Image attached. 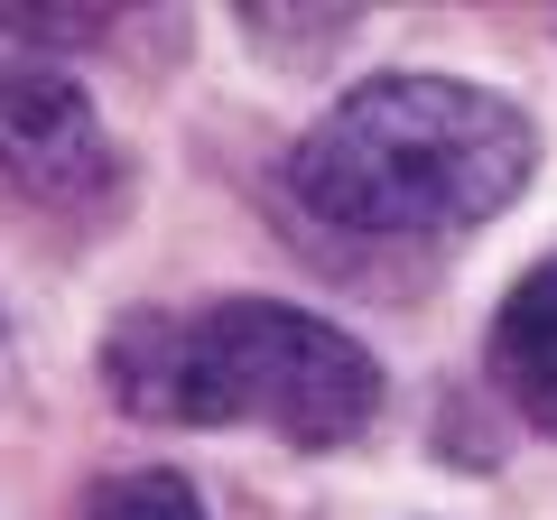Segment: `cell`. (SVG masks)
I'll list each match as a JSON object with an SVG mask.
<instances>
[{
    "label": "cell",
    "instance_id": "obj_2",
    "mask_svg": "<svg viewBox=\"0 0 557 520\" xmlns=\"http://www.w3.org/2000/svg\"><path fill=\"white\" fill-rule=\"evenodd\" d=\"M539 131L465 75H372L298 140L288 186L354 242H456L530 186Z\"/></svg>",
    "mask_w": 557,
    "mask_h": 520
},
{
    "label": "cell",
    "instance_id": "obj_4",
    "mask_svg": "<svg viewBox=\"0 0 557 520\" xmlns=\"http://www.w3.org/2000/svg\"><path fill=\"white\" fill-rule=\"evenodd\" d=\"M493 381H502V400H511L539 437H557V251L539 260V270H520V288L502 298V317H493Z\"/></svg>",
    "mask_w": 557,
    "mask_h": 520
},
{
    "label": "cell",
    "instance_id": "obj_5",
    "mask_svg": "<svg viewBox=\"0 0 557 520\" xmlns=\"http://www.w3.org/2000/svg\"><path fill=\"white\" fill-rule=\"evenodd\" d=\"M84 520H205V502L186 493V474L149 465V474H112V483H94Z\"/></svg>",
    "mask_w": 557,
    "mask_h": 520
},
{
    "label": "cell",
    "instance_id": "obj_1",
    "mask_svg": "<svg viewBox=\"0 0 557 520\" xmlns=\"http://www.w3.org/2000/svg\"><path fill=\"white\" fill-rule=\"evenodd\" d=\"M102 381L131 419L159 428H270L335 456L381 419V362L344 325L278 298L131 307L102 335Z\"/></svg>",
    "mask_w": 557,
    "mask_h": 520
},
{
    "label": "cell",
    "instance_id": "obj_3",
    "mask_svg": "<svg viewBox=\"0 0 557 520\" xmlns=\"http://www.w3.org/2000/svg\"><path fill=\"white\" fill-rule=\"evenodd\" d=\"M121 177L112 131H102L94 94L75 84V65L20 20L0 10V186L28 205H102Z\"/></svg>",
    "mask_w": 557,
    "mask_h": 520
}]
</instances>
